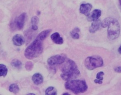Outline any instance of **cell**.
<instances>
[{
    "instance_id": "1",
    "label": "cell",
    "mask_w": 121,
    "mask_h": 95,
    "mask_svg": "<svg viewBox=\"0 0 121 95\" xmlns=\"http://www.w3.org/2000/svg\"><path fill=\"white\" fill-rule=\"evenodd\" d=\"M51 31V29L46 30L42 31L38 35L36 39L26 49L24 55L26 58L31 60L41 55L43 50V41Z\"/></svg>"
},
{
    "instance_id": "2",
    "label": "cell",
    "mask_w": 121,
    "mask_h": 95,
    "mask_svg": "<svg viewBox=\"0 0 121 95\" xmlns=\"http://www.w3.org/2000/svg\"><path fill=\"white\" fill-rule=\"evenodd\" d=\"M66 63L61 68L60 77L64 81H68L76 78L80 75V71L74 61L71 59L66 60Z\"/></svg>"
},
{
    "instance_id": "3",
    "label": "cell",
    "mask_w": 121,
    "mask_h": 95,
    "mask_svg": "<svg viewBox=\"0 0 121 95\" xmlns=\"http://www.w3.org/2000/svg\"><path fill=\"white\" fill-rule=\"evenodd\" d=\"M65 87L66 89L71 91L75 94L84 93L88 89V86L85 81L80 80L67 81L65 84Z\"/></svg>"
},
{
    "instance_id": "4",
    "label": "cell",
    "mask_w": 121,
    "mask_h": 95,
    "mask_svg": "<svg viewBox=\"0 0 121 95\" xmlns=\"http://www.w3.org/2000/svg\"><path fill=\"white\" fill-rule=\"evenodd\" d=\"M107 33L108 38L111 40L116 39L119 36L120 27L119 22L116 19L112 18L108 25Z\"/></svg>"
},
{
    "instance_id": "5",
    "label": "cell",
    "mask_w": 121,
    "mask_h": 95,
    "mask_svg": "<svg viewBox=\"0 0 121 95\" xmlns=\"http://www.w3.org/2000/svg\"><path fill=\"white\" fill-rule=\"evenodd\" d=\"M84 65L86 68L89 70H93L103 66L104 61L99 56H95L86 58Z\"/></svg>"
},
{
    "instance_id": "6",
    "label": "cell",
    "mask_w": 121,
    "mask_h": 95,
    "mask_svg": "<svg viewBox=\"0 0 121 95\" xmlns=\"http://www.w3.org/2000/svg\"><path fill=\"white\" fill-rule=\"evenodd\" d=\"M26 17L27 14L26 13H22L19 16L16 17L13 22L11 24V29L13 31L16 30H21L22 29L24 25Z\"/></svg>"
},
{
    "instance_id": "7",
    "label": "cell",
    "mask_w": 121,
    "mask_h": 95,
    "mask_svg": "<svg viewBox=\"0 0 121 95\" xmlns=\"http://www.w3.org/2000/svg\"><path fill=\"white\" fill-rule=\"evenodd\" d=\"M66 59V56L65 54H59L49 58L47 60V63L50 66L61 64L65 62Z\"/></svg>"
},
{
    "instance_id": "8",
    "label": "cell",
    "mask_w": 121,
    "mask_h": 95,
    "mask_svg": "<svg viewBox=\"0 0 121 95\" xmlns=\"http://www.w3.org/2000/svg\"><path fill=\"white\" fill-rule=\"evenodd\" d=\"M92 8V6L91 4H82L80 5V13L88 17L90 15V13Z\"/></svg>"
},
{
    "instance_id": "9",
    "label": "cell",
    "mask_w": 121,
    "mask_h": 95,
    "mask_svg": "<svg viewBox=\"0 0 121 95\" xmlns=\"http://www.w3.org/2000/svg\"><path fill=\"white\" fill-rule=\"evenodd\" d=\"M13 43L16 46H21L25 43V39L23 36L20 34H16L13 37Z\"/></svg>"
},
{
    "instance_id": "10",
    "label": "cell",
    "mask_w": 121,
    "mask_h": 95,
    "mask_svg": "<svg viewBox=\"0 0 121 95\" xmlns=\"http://www.w3.org/2000/svg\"><path fill=\"white\" fill-rule=\"evenodd\" d=\"M102 11L99 9H95L92 12L90 15L88 16V20L90 21H95L98 20L100 17L101 16Z\"/></svg>"
},
{
    "instance_id": "11",
    "label": "cell",
    "mask_w": 121,
    "mask_h": 95,
    "mask_svg": "<svg viewBox=\"0 0 121 95\" xmlns=\"http://www.w3.org/2000/svg\"><path fill=\"white\" fill-rule=\"evenodd\" d=\"M51 38L52 41L56 44L60 45L64 43L63 39L62 37H60L59 33L56 32L52 34L51 36Z\"/></svg>"
},
{
    "instance_id": "12",
    "label": "cell",
    "mask_w": 121,
    "mask_h": 95,
    "mask_svg": "<svg viewBox=\"0 0 121 95\" xmlns=\"http://www.w3.org/2000/svg\"><path fill=\"white\" fill-rule=\"evenodd\" d=\"M101 26V22L100 20H97L93 22L89 29V32L91 33H95L98 31Z\"/></svg>"
},
{
    "instance_id": "13",
    "label": "cell",
    "mask_w": 121,
    "mask_h": 95,
    "mask_svg": "<svg viewBox=\"0 0 121 95\" xmlns=\"http://www.w3.org/2000/svg\"><path fill=\"white\" fill-rule=\"evenodd\" d=\"M32 80L34 84L36 85H39L43 82V78L41 74L39 73H36L33 75Z\"/></svg>"
},
{
    "instance_id": "14",
    "label": "cell",
    "mask_w": 121,
    "mask_h": 95,
    "mask_svg": "<svg viewBox=\"0 0 121 95\" xmlns=\"http://www.w3.org/2000/svg\"><path fill=\"white\" fill-rule=\"evenodd\" d=\"M80 31V29L78 28H75L73 29V31L70 33V35L71 37L74 39H78L79 38L80 36L78 33Z\"/></svg>"
},
{
    "instance_id": "15",
    "label": "cell",
    "mask_w": 121,
    "mask_h": 95,
    "mask_svg": "<svg viewBox=\"0 0 121 95\" xmlns=\"http://www.w3.org/2000/svg\"><path fill=\"white\" fill-rule=\"evenodd\" d=\"M11 65L15 68L20 69L21 68L22 63L21 61L18 59H13L11 63Z\"/></svg>"
},
{
    "instance_id": "16",
    "label": "cell",
    "mask_w": 121,
    "mask_h": 95,
    "mask_svg": "<svg viewBox=\"0 0 121 95\" xmlns=\"http://www.w3.org/2000/svg\"><path fill=\"white\" fill-rule=\"evenodd\" d=\"M8 73V68L5 65L0 64V77H5Z\"/></svg>"
},
{
    "instance_id": "17",
    "label": "cell",
    "mask_w": 121,
    "mask_h": 95,
    "mask_svg": "<svg viewBox=\"0 0 121 95\" xmlns=\"http://www.w3.org/2000/svg\"><path fill=\"white\" fill-rule=\"evenodd\" d=\"M57 91L53 86L49 87L46 89L45 91L46 95H57Z\"/></svg>"
},
{
    "instance_id": "18",
    "label": "cell",
    "mask_w": 121,
    "mask_h": 95,
    "mask_svg": "<svg viewBox=\"0 0 121 95\" xmlns=\"http://www.w3.org/2000/svg\"><path fill=\"white\" fill-rule=\"evenodd\" d=\"M9 90L11 92L14 94H17L19 91V88L17 85L15 83L12 84L9 86Z\"/></svg>"
},
{
    "instance_id": "19",
    "label": "cell",
    "mask_w": 121,
    "mask_h": 95,
    "mask_svg": "<svg viewBox=\"0 0 121 95\" xmlns=\"http://www.w3.org/2000/svg\"><path fill=\"white\" fill-rule=\"evenodd\" d=\"M112 18H107L103 21L101 22V26L102 28H105L108 26L109 24L110 23L111 20L112 19Z\"/></svg>"
},
{
    "instance_id": "20",
    "label": "cell",
    "mask_w": 121,
    "mask_h": 95,
    "mask_svg": "<svg viewBox=\"0 0 121 95\" xmlns=\"http://www.w3.org/2000/svg\"><path fill=\"white\" fill-rule=\"evenodd\" d=\"M34 68V64L31 61H27L25 64V68L27 71H31Z\"/></svg>"
},
{
    "instance_id": "21",
    "label": "cell",
    "mask_w": 121,
    "mask_h": 95,
    "mask_svg": "<svg viewBox=\"0 0 121 95\" xmlns=\"http://www.w3.org/2000/svg\"><path fill=\"white\" fill-rule=\"evenodd\" d=\"M39 18L37 16H34L32 17L31 20V25H37L39 22Z\"/></svg>"
},
{
    "instance_id": "22",
    "label": "cell",
    "mask_w": 121,
    "mask_h": 95,
    "mask_svg": "<svg viewBox=\"0 0 121 95\" xmlns=\"http://www.w3.org/2000/svg\"><path fill=\"white\" fill-rule=\"evenodd\" d=\"M104 75V74L103 72L100 71V72H99L96 74V78L97 79L102 81L104 79L103 77L102 76H103Z\"/></svg>"
},
{
    "instance_id": "23",
    "label": "cell",
    "mask_w": 121,
    "mask_h": 95,
    "mask_svg": "<svg viewBox=\"0 0 121 95\" xmlns=\"http://www.w3.org/2000/svg\"><path fill=\"white\" fill-rule=\"evenodd\" d=\"M114 70L115 72L118 73H121V67L119 66L116 67L114 69Z\"/></svg>"
},
{
    "instance_id": "24",
    "label": "cell",
    "mask_w": 121,
    "mask_h": 95,
    "mask_svg": "<svg viewBox=\"0 0 121 95\" xmlns=\"http://www.w3.org/2000/svg\"><path fill=\"white\" fill-rule=\"evenodd\" d=\"M94 82H95V83H98V84H101L102 83V81L99 80H98V79H95V81H94Z\"/></svg>"
},
{
    "instance_id": "25",
    "label": "cell",
    "mask_w": 121,
    "mask_h": 95,
    "mask_svg": "<svg viewBox=\"0 0 121 95\" xmlns=\"http://www.w3.org/2000/svg\"><path fill=\"white\" fill-rule=\"evenodd\" d=\"M38 29L37 25H31V29L34 31H36Z\"/></svg>"
},
{
    "instance_id": "26",
    "label": "cell",
    "mask_w": 121,
    "mask_h": 95,
    "mask_svg": "<svg viewBox=\"0 0 121 95\" xmlns=\"http://www.w3.org/2000/svg\"><path fill=\"white\" fill-rule=\"evenodd\" d=\"M118 52L120 54H121V45L119 47V48L118 49Z\"/></svg>"
},
{
    "instance_id": "27",
    "label": "cell",
    "mask_w": 121,
    "mask_h": 95,
    "mask_svg": "<svg viewBox=\"0 0 121 95\" xmlns=\"http://www.w3.org/2000/svg\"><path fill=\"white\" fill-rule=\"evenodd\" d=\"M63 95H69V94L68 93H63Z\"/></svg>"
},
{
    "instance_id": "28",
    "label": "cell",
    "mask_w": 121,
    "mask_h": 95,
    "mask_svg": "<svg viewBox=\"0 0 121 95\" xmlns=\"http://www.w3.org/2000/svg\"><path fill=\"white\" fill-rule=\"evenodd\" d=\"M27 95H35V94H34V93H29V94H28Z\"/></svg>"
},
{
    "instance_id": "29",
    "label": "cell",
    "mask_w": 121,
    "mask_h": 95,
    "mask_svg": "<svg viewBox=\"0 0 121 95\" xmlns=\"http://www.w3.org/2000/svg\"><path fill=\"white\" fill-rule=\"evenodd\" d=\"M119 1L120 5V6H121V0H119Z\"/></svg>"
}]
</instances>
